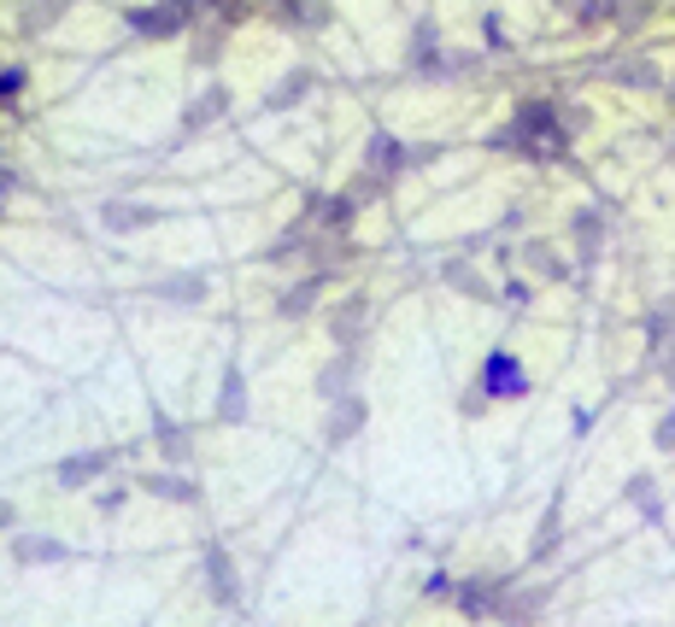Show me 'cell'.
Segmentation results:
<instances>
[{"label":"cell","mask_w":675,"mask_h":627,"mask_svg":"<svg viewBox=\"0 0 675 627\" xmlns=\"http://www.w3.org/2000/svg\"><path fill=\"white\" fill-rule=\"evenodd\" d=\"M435 158V148H406L399 136H387V129H377V136L365 141V177H377L382 188L399 177V170H411V165H429Z\"/></svg>","instance_id":"7a4b0ae2"},{"label":"cell","mask_w":675,"mask_h":627,"mask_svg":"<svg viewBox=\"0 0 675 627\" xmlns=\"http://www.w3.org/2000/svg\"><path fill=\"white\" fill-rule=\"evenodd\" d=\"M547 598H552V587H506L499 616H506V622H540V616H547Z\"/></svg>","instance_id":"7c38bea8"},{"label":"cell","mask_w":675,"mask_h":627,"mask_svg":"<svg viewBox=\"0 0 675 627\" xmlns=\"http://www.w3.org/2000/svg\"><path fill=\"white\" fill-rule=\"evenodd\" d=\"M153 434H160V446L170 451V463H189V451H194V440H189V428H177V422H153Z\"/></svg>","instance_id":"484cf974"},{"label":"cell","mask_w":675,"mask_h":627,"mask_svg":"<svg viewBox=\"0 0 675 627\" xmlns=\"http://www.w3.org/2000/svg\"><path fill=\"white\" fill-rule=\"evenodd\" d=\"M160 206H141V200H106L100 206V223L112 229V235H129V229H148V223H160Z\"/></svg>","instance_id":"30bf717a"},{"label":"cell","mask_w":675,"mask_h":627,"mask_svg":"<svg viewBox=\"0 0 675 627\" xmlns=\"http://www.w3.org/2000/svg\"><path fill=\"white\" fill-rule=\"evenodd\" d=\"M206 575H212V592H218V604H235V568H229L224 546H206Z\"/></svg>","instance_id":"ffe728a7"},{"label":"cell","mask_w":675,"mask_h":627,"mask_svg":"<svg viewBox=\"0 0 675 627\" xmlns=\"http://www.w3.org/2000/svg\"><path fill=\"white\" fill-rule=\"evenodd\" d=\"M447 287H458V294H470V299H499V287L487 282L476 265H447Z\"/></svg>","instance_id":"44dd1931"},{"label":"cell","mask_w":675,"mask_h":627,"mask_svg":"<svg viewBox=\"0 0 675 627\" xmlns=\"http://www.w3.org/2000/svg\"><path fill=\"white\" fill-rule=\"evenodd\" d=\"M558 534H564V499H552L547 510H540L535 539H528V563H547V558H552V546H558Z\"/></svg>","instance_id":"9a60e30c"},{"label":"cell","mask_w":675,"mask_h":627,"mask_svg":"<svg viewBox=\"0 0 675 627\" xmlns=\"http://www.w3.org/2000/svg\"><path fill=\"white\" fill-rule=\"evenodd\" d=\"M358 428H365V399H353V393H347V399H335V411H329L323 440H329V446H347Z\"/></svg>","instance_id":"5bb4252c"},{"label":"cell","mask_w":675,"mask_h":627,"mask_svg":"<svg viewBox=\"0 0 675 627\" xmlns=\"http://www.w3.org/2000/svg\"><path fill=\"white\" fill-rule=\"evenodd\" d=\"M606 241H611V212L606 206H576L570 212V246H576L582 265H599Z\"/></svg>","instance_id":"277c9868"},{"label":"cell","mask_w":675,"mask_h":627,"mask_svg":"<svg viewBox=\"0 0 675 627\" xmlns=\"http://www.w3.org/2000/svg\"><path fill=\"white\" fill-rule=\"evenodd\" d=\"M160 294L194 305V299H206V276H170V282H160Z\"/></svg>","instance_id":"4316f807"},{"label":"cell","mask_w":675,"mask_h":627,"mask_svg":"<svg viewBox=\"0 0 675 627\" xmlns=\"http://www.w3.org/2000/svg\"><path fill=\"white\" fill-rule=\"evenodd\" d=\"M606 77L616 82V89H635V94L664 89V65L646 60V53H623V60H606Z\"/></svg>","instance_id":"8992f818"},{"label":"cell","mask_w":675,"mask_h":627,"mask_svg":"<svg viewBox=\"0 0 675 627\" xmlns=\"http://www.w3.org/2000/svg\"><path fill=\"white\" fill-rule=\"evenodd\" d=\"M646 18H652V0H628L623 7V30H640Z\"/></svg>","instance_id":"f546056e"},{"label":"cell","mask_w":675,"mask_h":627,"mask_svg":"<svg viewBox=\"0 0 675 627\" xmlns=\"http://www.w3.org/2000/svg\"><path fill=\"white\" fill-rule=\"evenodd\" d=\"M623 504H635L640 522H664V487H658L652 470H635L623 481Z\"/></svg>","instance_id":"9c48e42d"},{"label":"cell","mask_w":675,"mask_h":627,"mask_svg":"<svg viewBox=\"0 0 675 627\" xmlns=\"http://www.w3.org/2000/svg\"><path fill=\"white\" fill-rule=\"evenodd\" d=\"M482 36H487V48H506V36H499V18H494V12L482 18Z\"/></svg>","instance_id":"d6a6232c"},{"label":"cell","mask_w":675,"mask_h":627,"mask_svg":"<svg viewBox=\"0 0 675 627\" xmlns=\"http://www.w3.org/2000/svg\"><path fill=\"white\" fill-rule=\"evenodd\" d=\"M570 129L558 100H517V112L506 118L499 136H487V148L517 153V158H535V165H552V158H570Z\"/></svg>","instance_id":"6da1fadb"},{"label":"cell","mask_w":675,"mask_h":627,"mask_svg":"<svg viewBox=\"0 0 675 627\" xmlns=\"http://www.w3.org/2000/svg\"><path fill=\"white\" fill-rule=\"evenodd\" d=\"M365 329H370V299L365 294H347V299L335 305V317H329V334H335L341 353H353V346L365 341Z\"/></svg>","instance_id":"ba28073f"},{"label":"cell","mask_w":675,"mask_h":627,"mask_svg":"<svg viewBox=\"0 0 675 627\" xmlns=\"http://www.w3.org/2000/svg\"><path fill=\"white\" fill-rule=\"evenodd\" d=\"M148 492H160V499H177V504H200V487L182 475H148Z\"/></svg>","instance_id":"d4e9b609"},{"label":"cell","mask_w":675,"mask_h":627,"mask_svg":"<svg viewBox=\"0 0 675 627\" xmlns=\"http://www.w3.org/2000/svg\"><path fill=\"white\" fill-rule=\"evenodd\" d=\"M652 451L658 458H675V399H670V411L652 422Z\"/></svg>","instance_id":"f1b7e54d"},{"label":"cell","mask_w":675,"mask_h":627,"mask_svg":"<svg viewBox=\"0 0 675 627\" xmlns=\"http://www.w3.org/2000/svg\"><path fill=\"white\" fill-rule=\"evenodd\" d=\"M353 375H358V363H353V353H341L329 370L318 375V393L323 399H347V387H353Z\"/></svg>","instance_id":"7402d4cb"},{"label":"cell","mask_w":675,"mask_h":627,"mask_svg":"<svg viewBox=\"0 0 675 627\" xmlns=\"http://www.w3.org/2000/svg\"><path fill=\"white\" fill-rule=\"evenodd\" d=\"M476 387L487 393V405L528 399V370H523V358H517L511 346H494V353L482 358V375H476Z\"/></svg>","instance_id":"3957f363"},{"label":"cell","mask_w":675,"mask_h":627,"mask_svg":"<svg viewBox=\"0 0 675 627\" xmlns=\"http://www.w3.org/2000/svg\"><path fill=\"white\" fill-rule=\"evenodd\" d=\"M640 334H646V370H652V363L670 353V341H675V294H664L658 305H646Z\"/></svg>","instance_id":"52a82bcc"},{"label":"cell","mask_w":675,"mask_h":627,"mask_svg":"<svg viewBox=\"0 0 675 627\" xmlns=\"http://www.w3.org/2000/svg\"><path fill=\"white\" fill-rule=\"evenodd\" d=\"M318 287H323V276H306V282H294L289 294L277 299V317H306L311 305H318Z\"/></svg>","instance_id":"603a6c76"},{"label":"cell","mask_w":675,"mask_h":627,"mask_svg":"<svg viewBox=\"0 0 675 627\" xmlns=\"http://www.w3.org/2000/svg\"><path fill=\"white\" fill-rule=\"evenodd\" d=\"M406 65L423 71V77H435V65H441V30H435V18H418L411 48H406Z\"/></svg>","instance_id":"4fadbf2b"},{"label":"cell","mask_w":675,"mask_h":627,"mask_svg":"<svg viewBox=\"0 0 675 627\" xmlns=\"http://www.w3.org/2000/svg\"><path fill=\"white\" fill-rule=\"evenodd\" d=\"M60 12H65V0H30V7H24V30H48V24L53 18H60Z\"/></svg>","instance_id":"83f0119b"},{"label":"cell","mask_w":675,"mask_h":627,"mask_svg":"<svg viewBox=\"0 0 675 627\" xmlns=\"http://www.w3.org/2000/svg\"><path fill=\"white\" fill-rule=\"evenodd\" d=\"M7 522H12V504H7V499H0V528H7Z\"/></svg>","instance_id":"836d02e7"},{"label":"cell","mask_w":675,"mask_h":627,"mask_svg":"<svg viewBox=\"0 0 675 627\" xmlns=\"http://www.w3.org/2000/svg\"><path fill=\"white\" fill-rule=\"evenodd\" d=\"M106 463H112V451H77V458L60 463V487H82V481H94Z\"/></svg>","instance_id":"ac0fdd59"},{"label":"cell","mask_w":675,"mask_h":627,"mask_svg":"<svg viewBox=\"0 0 675 627\" xmlns=\"http://www.w3.org/2000/svg\"><path fill=\"white\" fill-rule=\"evenodd\" d=\"M12 558H18V563H60L65 546H60V539H48V534H18V539H12Z\"/></svg>","instance_id":"d6986e66"},{"label":"cell","mask_w":675,"mask_h":627,"mask_svg":"<svg viewBox=\"0 0 675 627\" xmlns=\"http://www.w3.org/2000/svg\"><path fill=\"white\" fill-rule=\"evenodd\" d=\"M129 30L148 36V41H165V36L189 30V0H160V7H136V12H129Z\"/></svg>","instance_id":"5b68a950"},{"label":"cell","mask_w":675,"mask_h":627,"mask_svg":"<svg viewBox=\"0 0 675 627\" xmlns=\"http://www.w3.org/2000/svg\"><path fill=\"white\" fill-rule=\"evenodd\" d=\"M218 417H224V422H241V417H247V382H241L235 363H224V382H218Z\"/></svg>","instance_id":"2e32d148"},{"label":"cell","mask_w":675,"mask_h":627,"mask_svg":"<svg viewBox=\"0 0 675 627\" xmlns=\"http://www.w3.org/2000/svg\"><path fill=\"white\" fill-rule=\"evenodd\" d=\"M517 258H523V270L535 276V282H570V265H564V253H558L552 241H528Z\"/></svg>","instance_id":"8fae6325"},{"label":"cell","mask_w":675,"mask_h":627,"mask_svg":"<svg viewBox=\"0 0 675 627\" xmlns=\"http://www.w3.org/2000/svg\"><path fill=\"white\" fill-rule=\"evenodd\" d=\"M306 94H311V71H289L282 89L265 94V112H282V106H294V100H306Z\"/></svg>","instance_id":"cb8c5ba5"},{"label":"cell","mask_w":675,"mask_h":627,"mask_svg":"<svg viewBox=\"0 0 675 627\" xmlns=\"http://www.w3.org/2000/svg\"><path fill=\"white\" fill-rule=\"evenodd\" d=\"M499 299H506V305H517V311H523V305L535 299V287H528V282H506V287H499Z\"/></svg>","instance_id":"4dcf8cb0"},{"label":"cell","mask_w":675,"mask_h":627,"mask_svg":"<svg viewBox=\"0 0 675 627\" xmlns=\"http://www.w3.org/2000/svg\"><path fill=\"white\" fill-rule=\"evenodd\" d=\"M652 370H658V382H664V387L675 393V341H670V353H664V358H658V363H652Z\"/></svg>","instance_id":"1f68e13d"},{"label":"cell","mask_w":675,"mask_h":627,"mask_svg":"<svg viewBox=\"0 0 675 627\" xmlns=\"http://www.w3.org/2000/svg\"><path fill=\"white\" fill-rule=\"evenodd\" d=\"M224 112H229V89H224V82H212V89L182 112V129H206L212 118H224Z\"/></svg>","instance_id":"e0dca14e"}]
</instances>
